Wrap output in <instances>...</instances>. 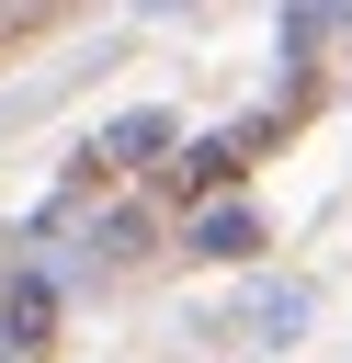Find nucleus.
<instances>
[{
  "label": "nucleus",
  "mask_w": 352,
  "mask_h": 363,
  "mask_svg": "<svg viewBox=\"0 0 352 363\" xmlns=\"http://www.w3.org/2000/svg\"><path fill=\"white\" fill-rule=\"evenodd\" d=\"M238 159H250V136H204V147H193V182H227Z\"/></svg>",
  "instance_id": "4"
},
{
  "label": "nucleus",
  "mask_w": 352,
  "mask_h": 363,
  "mask_svg": "<svg viewBox=\"0 0 352 363\" xmlns=\"http://www.w3.org/2000/svg\"><path fill=\"white\" fill-rule=\"evenodd\" d=\"M193 250H204V261H250V250H261V216H250V204H204V216H193Z\"/></svg>",
  "instance_id": "1"
},
{
  "label": "nucleus",
  "mask_w": 352,
  "mask_h": 363,
  "mask_svg": "<svg viewBox=\"0 0 352 363\" xmlns=\"http://www.w3.org/2000/svg\"><path fill=\"white\" fill-rule=\"evenodd\" d=\"M159 147H170V113H125V125L102 136V159H114V170H148Z\"/></svg>",
  "instance_id": "2"
},
{
  "label": "nucleus",
  "mask_w": 352,
  "mask_h": 363,
  "mask_svg": "<svg viewBox=\"0 0 352 363\" xmlns=\"http://www.w3.org/2000/svg\"><path fill=\"white\" fill-rule=\"evenodd\" d=\"M45 318H57V295L23 272V284H11V306H0V329H11V340H45Z\"/></svg>",
  "instance_id": "3"
}]
</instances>
